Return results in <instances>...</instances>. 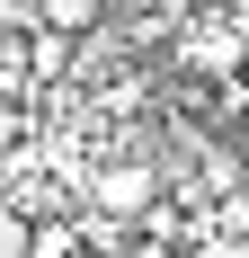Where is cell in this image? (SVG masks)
I'll return each mask as SVG.
<instances>
[{"mask_svg":"<svg viewBox=\"0 0 249 258\" xmlns=\"http://www.w3.org/2000/svg\"><path fill=\"white\" fill-rule=\"evenodd\" d=\"M36 27H45V36H98V0H36Z\"/></svg>","mask_w":249,"mask_h":258,"instance_id":"obj_3","label":"cell"},{"mask_svg":"<svg viewBox=\"0 0 249 258\" xmlns=\"http://www.w3.org/2000/svg\"><path fill=\"white\" fill-rule=\"evenodd\" d=\"M178 62H187L196 80H240V72H249V45H240V27H231V18H205V27H187Z\"/></svg>","mask_w":249,"mask_h":258,"instance_id":"obj_1","label":"cell"},{"mask_svg":"<svg viewBox=\"0 0 249 258\" xmlns=\"http://www.w3.org/2000/svg\"><path fill=\"white\" fill-rule=\"evenodd\" d=\"M18 134H27V125H18V98H0V169L18 160Z\"/></svg>","mask_w":249,"mask_h":258,"instance_id":"obj_5","label":"cell"},{"mask_svg":"<svg viewBox=\"0 0 249 258\" xmlns=\"http://www.w3.org/2000/svg\"><path fill=\"white\" fill-rule=\"evenodd\" d=\"M0 258H36V223H27L9 196H0Z\"/></svg>","mask_w":249,"mask_h":258,"instance_id":"obj_4","label":"cell"},{"mask_svg":"<svg viewBox=\"0 0 249 258\" xmlns=\"http://www.w3.org/2000/svg\"><path fill=\"white\" fill-rule=\"evenodd\" d=\"M98 214L107 223H151V214H160V169H151V160H116V169H98Z\"/></svg>","mask_w":249,"mask_h":258,"instance_id":"obj_2","label":"cell"}]
</instances>
